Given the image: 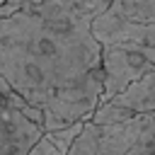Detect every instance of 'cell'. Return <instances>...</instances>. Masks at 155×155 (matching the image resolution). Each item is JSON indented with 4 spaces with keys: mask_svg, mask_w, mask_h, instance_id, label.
Wrapping results in <instances>:
<instances>
[{
    "mask_svg": "<svg viewBox=\"0 0 155 155\" xmlns=\"http://www.w3.org/2000/svg\"><path fill=\"white\" fill-rule=\"evenodd\" d=\"M41 136V114L0 80V155H27Z\"/></svg>",
    "mask_w": 155,
    "mask_h": 155,
    "instance_id": "3957f363",
    "label": "cell"
},
{
    "mask_svg": "<svg viewBox=\"0 0 155 155\" xmlns=\"http://www.w3.org/2000/svg\"><path fill=\"white\" fill-rule=\"evenodd\" d=\"M92 36L97 39L99 46H145V48H155V27H143V24L126 22L124 17H119L111 10V5L99 17H94Z\"/></svg>",
    "mask_w": 155,
    "mask_h": 155,
    "instance_id": "277c9868",
    "label": "cell"
},
{
    "mask_svg": "<svg viewBox=\"0 0 155 155\" xmlns=\"http://www.w3.org/2000/svg\"><path fill=\"white\" fill-rule=\"evenodd\" d=\"M109 2H22L0 19V80L41 114V133L90 121L102 99L92 22Z\"/></svg>",
    "mask_w": 155,
    "mask_h": 155,
    "instance_id": "6da1fadb",
    "label": "cell"
},
{
    "mask_svg": "<svg viewBox=\"0 0 155 155\" xmlns=\"http://www.w3.org/2000/svg\"><path fill=\"white\" fill-rule=\"evenodd\" d=\"M109 107L124 109L128 114H155V70H150L119 97H114Z\"/></svg>",
    "mask_w": 155,
    "mask_h": 155,
    "instance_id": "5b68a950",
    "label": "cell"
},
{
    "mask_svg": "<svg viewBox=\"0 0 155 155\" xmlns=\"http://www.w3.org/2000/svg\"><path fill=\"white\" fill-rule=\"evenodd\" d=\"M109 5L126 22L155 27V0H119V2H109Z\"/></svg>",
    "mask_w": 155,
    "mask_h": 155,
    "instance_id": "52a82bcc",
    "label": "cell"
},
{
    "mask_svg": "<svg viewBox=\"0 0 155 155\" xmlns=\"http://www.w3.org/2000/svg\"><path fill=\"white\" fill-rule=\"evenodd\" d=\"M68 155H155V114L114 124L85 121Z\"/></svg>",
    "mask_w": 155,
    "mask_h": 155,
    "instance_id": "7a4b0ae2",
    "label": "cell"
},
{
    "mask_svg": "<svg viewBox=\"0 0 155 155\" xmlns=\"http://www.w3.org/2000/svg\"><path fill=\"white\" fill-rule=\"evenodd\" d=\"M82 124H85V121L73 124V126H68V128H61V131H56V133H44L41 140H39L27 155H68V150H70L75 136L80 133Z\"/></svg>",
    "mask_w": 155,
    "mask_h": 155,
    "instance_id": "8992f818",
    "label": "cell"
}]
</instances>
